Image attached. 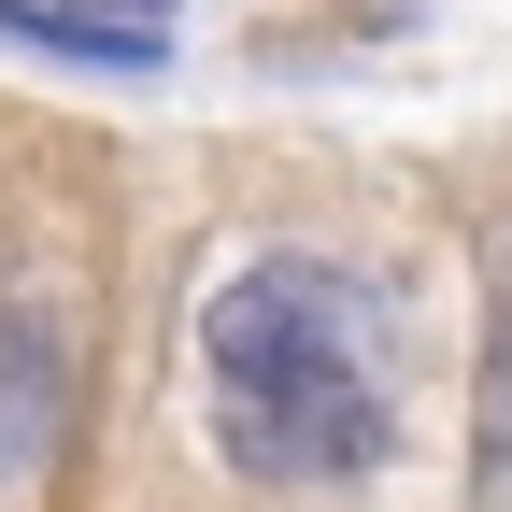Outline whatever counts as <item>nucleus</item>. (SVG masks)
<instances>
[{
    "label": "nucleus",
    "instance_id": "1",
    "mask_svg": "<svg viewBox=\"0 0 512 512\" xmlns=\"http://www.w3.org/2000/svg\"><path fill=\"white\" fill-rule=\"evenodd\" d=\"M200 384H214V441L256 484H356L399 441L384 342L328 256H242L200 299Z\"/></svg>",
    "mask_w": 512,
    "mask_h": 512
},
{
    "label": "nucleus",
    "instance_id": "2",
    "mask_svg": "<svg viewBox=\"0 0 512 512\" xmlns=\"http://www.w3.org/2000/svg\"><path fill=\"white\" fill-rule=\"evenodd\" d=\"M0 43H43L72 72H157V15H100V0H0Z\"/></svg>",
    "mask_w": 512,
    "mask_h": 512
}]
</instances>
